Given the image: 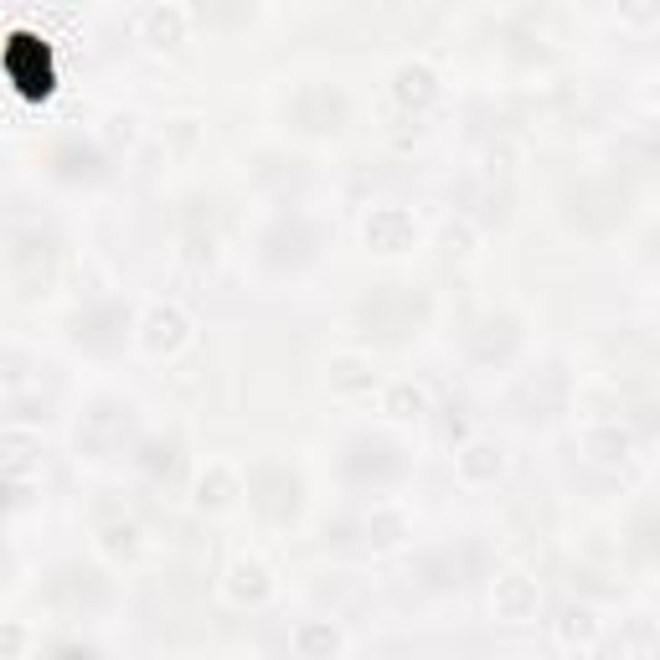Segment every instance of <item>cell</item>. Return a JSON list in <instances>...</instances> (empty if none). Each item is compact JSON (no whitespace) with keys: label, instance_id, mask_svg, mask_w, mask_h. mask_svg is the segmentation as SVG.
Masks as SVG:
<instances>
[{"label":"cell","instance_id":"obj_1","mask_svg":"<svg viewBox=\"0 0 660 660\" xmlns=\"http://www.w3.org/2000/svg\"><path fill=\"white\" fill-rule=\"evenodd\" d=\"M11 78H16L21 88L47 83V52L36 47L32 36H11Z\"/></svg>","mask_w":660,"mask_h":660}]
</instances>
